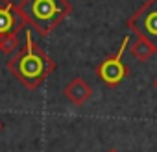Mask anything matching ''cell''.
I'll return each instance as SVG.
<instances>
[{"instance_id":"obj_1","label":"cell","mask_w":157,"mask_h":152,"mask_svg":"<svg viewBox=\"0 0 157 152\" xmlns=\"http://www.w3.org/2000/svg\"><path fill=\"white\" fill-rule=\"evenodd\" d=\"M8 69L24 87L33 91L56 70V61L33 41L30 30H26L24 45L10 58Z\"/></svg>"},{"instance_id":"obj_2","label":"cell","mask_w":157,"mask_h":152,"mask_svg":"<svg viewBox=\"0 0 157 152\" xmlns=\"http://www.w3.org/2000/svg\"><path fill=\"white\" fill-rule=\"evenodd\" d=\"M19 10L28 24L41 35H48L70 15L72 6L68 0H22Z\"/></svg>"},{"instance_id":"obj_3","label":"cell","mask_w":157,"mask_h":152,"mask_svg":"<svg viewBox=\"0 0 157 152\" xmlns=\"http://www.w3.org/2000/svg\"><path fill=\"white\" fill-rule=\"evenodd\" d=\"M24 24L26 21L19 6H15L11 0H0V52L10 56L19 48V32Z\"/></svg>"},{"instance_id":"obj_4","label":"cell","mask_w":157,"mask_h":152,"mask_svg":"<svg viewBox=\"0 0 157 152\" xmlns=\"http://www.w3.org/2000/svg\"><path fill=\"white\" fill-rule=\"evenodd\" d=\"M129 43H131V35L126 34V35L122 37V45H120V48L117 50V54L107 56V58H105L104 61H100L98 67H96L98 78H100L104 84H107L109 87H115V86L122 84V80L129 74V67L122 61V56H124L126 48L129 46Z\"/></svg>"},{"instance_id":"obj_5","label":"cell","mask_w":157,"mask_h":152,"mask_svg":"<svg viewBox=\"0 0 157 152\" xmlns=\"http://www.w3.org/2000/svg\"><path fill=\"white\" fill-rule=\"evenodd\" d=\"M128 28L157 48V0H148L140 10H137L128 19Z\"/></svg>"},{"instance_id":"obj_6","label":"cell","mask_w":157,"mask_h":152,"mask_svg":"<svg viewBox=\"0 0 157 152\" xmlns=\"http://www.w3.org/2000/svg\"><path fill=\"white\" fill-rule=\"evenodd\" d=\"M63 95H65L67 100H70L72 104L82 106V104L89 102V98L93 97V87L82 78V76H76V78H72V80L65 86Z\"/></svg>"},{"instance_id":"obj_7","label":"cell","mask_w":157,"mask_h":152,"mask_svg":"<svg viewBox=\"0 0 157 152\" xmlns=\"http://www.w3.org/2000/svg\"><path fill=\"white\" fill-rule=\"evenodd\" d=\"M131 54H133V58L137 59V61H148L153 54H157V48L150 43V41H146L144 37H139L137 35V41L135 43H131Z\"/></svg>"},{"instance_id":"obj_8","label":"cell","mask_w":157,"mask_h":152,"mask_svg":"<svg viewBox=\"0 0 157 152\" xmlns=\"http://www.w3.org/2000/svg\"><path fill=\"white\" fill-rule=\"evenodd\" d=\"M107 152H120L118 148H111V150H107Z\"/></svg>"},{"instance_id":"obj_9","label":"cell","mask_w":157,"mask_h":152,"mask_svg":"<svg viewBox=\"0 0 157 152\" xmlns=\"http://www.w3.org/2000/svg\"><path fill=\"white\" fill-rule=\"evenodd\" d=\"M153 87H155V89H157V78H155V80H153Z\"/></svg>"},{"instance_id":"obj_10","label":"cell","mask_w":157,"mask_h":152,"mask_svg":"<svg viewBox=\"0 0 157 152\" xmlns=\"http://www.w3.org/2000/svg\"><path fill=\"white\" fill-rule=\"evenodd\" d=\"M2 128H4V124H2V121H0V132H2Z\"/></svg>"}]
</instances>
